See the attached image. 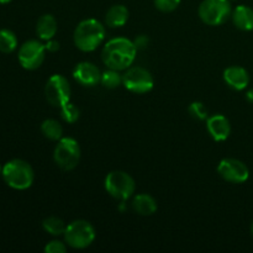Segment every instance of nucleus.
<instances>
[{
  "mask_svg": "<svg viewBox=\"0 0 253 253\" xmlns=\"http://www.w3.org/2000/svg\"><path fill=\"white\" fill-rule=\"evenodd\" d=\"M137 48L131 40L126 37H115L104 44L101 49V61L108 68L126 71L132 66Z\"/></svg>",
  "mask_w": 253,
  "mask_h": 253,
  "instance_id": "nucleus-1",
  "label": "nucleus"
},
{
  "mask_svg": "<svg viewBox=\"0 0 253 253\" xmlns=\"http://www.w3.org/2000/svg\"><path fill=\"white\" fill-rule=\"evenodd\" d=\"M105 26L95 19H85L77 25L73 34L74 44L82 52H93L105 40Z\"/></svg>",
  "mask_w": 253,
  "mask_h": 253,
  "instance_id": "nucleus-2",
  "label": "nucleus"
},
{
  "mask_svg": "<svg viewBox=\"0 0 253 253\" xmlns=\"http://www.w3.org/2000/svg\"><path fill=\"white\" fill-rule=\"evenodd\" d=\"M2 179L6 183L7 187L15 190H26L34 184L35 172L29 162L24 160L9 161L2 167Z\"/></svg>",
  "mask_w": 253,
  "mask_h": 253,
  "instance_id": "nucleus-3",
  "label": "nucleus"
},
{
  "mask_svg": "<svg viewBox=\"0 0 253 253\" xmlns=\"http://www.w3.org/2000/svg\"><path fill=\"white\" fill-rule=\"evenodd\" d=\"M104 188L114 199L126 202L135 194L136 183L128 173L124 170H113L105 177Z\"/></svg>",
  "mask_w": 253,
  "mask_h": 253,
  "instance_id": "nucleus-4",
  "label": "nucleus"
},
{
  "mask_svg": "<svg viewBox=\"0 0 253 253\" xmlns=\"http://www.w3.org/2000/svg\"><path fill=\"white\" fill-rule=\"evenodd\" d=\"M96 236L95 229L86 220H74L67 225L63 237L69 247L76 250H84L90 246Z\"/></svg>",
  "mask_w": 253,
  "mask_h": 253,
  "instance_id": "nucleus-5",
  "label": "nucleus"
},
{
  "mask_svg": "<svg viewBox=\"0 0 253 253\" xmlns=\"http://www.w3.org/2000/svg\"><path fill=\"white\" fill-rule=\"evenodd\" d=\"M200 20L209 26H220L231 17L230 0H203L198 9Z\"/></svg>",
  "mask_w": 253,
  "mask_h": 253,
  "instance_id": "nucleus-6",
  "label": "nucleus"
},
{
  "mask_svg": "<svg viewBox=\"0 0 253 253\" xmlns=\"http://www.w3.org/2000/svg\"><path fill=\"white\" fill-rule=\"evenodd\" d=\"M81 146L73 137H62L53 151L54 163L62 170H73L81 161Z\"/></svg>",
  "mask_w": 253,
  "mask_h": 253,
  "instance_id": "nucleus-7",
  "label": "nucleus"
},
{
  "mask_svg": "<svg viewBox=\"0 0 253 253\" xmlns=\"http://www.w3.org/2000/svg\"><path fill=\"white\" fill-rule=\"evenodd\" d=\"M123 85L133 94L150 93L155 81L150 71L143 67H128L123 74Z\"/></svg>",
  "mask_w": 253,
  "mask_h": 253,
  "instance_id": "nucleus-8",
  "label": "nucleus"
},
{
  "mask_svg": "<svg viewBox=\"0 0 253 253\" xmlns=\"http://www.w3.org/2000/svg\"><path fill=\"white\" fill-rule=\"evenodd\" d=\"M44 95L47 101L56 108H61L62 105L71 101L72 89L68 79L62 74H53L47 81L44 86Z\"/></svg>",
  "mask_w": 253,
  "mask_h": 253,
  "instance_id": "nucleus-9",
  "label": "nucleus"
},
{
  "mask_svg": "<svg viewBox=\"0 0 253 253\" xmlns=\"http://www.w3.org/2000/svg\"><path fill=\"white\" fill-rule=\"evenodd\" d=\"M46 51V46L42 42L37 40H29L21 44L17 58L22 68L27 71H35L40 68L44 62Z\"/></svg>",
  "mask_w": 253,
  "mask_h": 253,
  "instance_id": "nucleus-10",
  "label": "nucleus"
},
{
  "mask_svg": "<svg viewBox=\"0 0 253 253\" xmlns=\"http://www.w3.org/2000/svg\"><path fill=\"white\" fill-rule=\"evenodd\" d=\"M217 173L222 179L234 184L245 183L250 177V169L242 161L236 158H224L217 166Z\"/></svg>",
  "mask_w": 253,
  "mask_h": 253,
  "instance_id": "nucleus-11",
  "label": "nucleus"
},
{
  "mask_svg": "<svg viewBox=\"0 0 253 253\" xmlns=\"http://www.w3.org/2000/svg\"><path fill=\"white\" fill-rule=\"evenodd\" d=\"M73 78L83 86H94L100 83L101 72L91 62H79L73 69Z\"/></svg>",
  "mask_w": 253,
  "mask_h": 253,
  "instance_id": "nucleus-12",
  "label": "nucleus"
},
{
  "mask_svg": "<svg viewBox=\"0 0 253 253\" xmlns=\"http://www.w3.org/2000/svg\"><path fill=\"white\" fill-rule=\"evenodd\" d=\"M207 128L212 140L216 142H222L227 140L231 133V124L226 116L221 114H215L207 119Z\"/></svg>",
  "mask_w": 253,
  "mask_h": 253,
  "instance_id": "nucleus-13",
  "label": "nucleus"
},
{
  "mask_svg": "<svg viewBox=\"0 0 253 253\" xmlns=\"http://www.w3.org/2000/svg\"><path fill=\"white\" fill-rule=\"evenodd\" d=\"M222 78L230 88L237 91L244 90L250 84L249 72L240 66H231L225 69Z\"/></svg>",
  "mask_w": 253,
  "mask_h": 253,
  "instance_id": "nucleus-14",
  "label": "nucleus"
},
{
  "mask_svg": "<svg viewBox=\"0 0 253 253\" xmlns=\"http://www.w3.org/2000/svg\"><path fill=\"white\" fill-rule=\"evenodd\" d=\"M58 30V24L53 15L44 14L39 19L36 25V34L43 41L53 39Z\"/></svg>",
  "mask_w": 253,
  "mask_h": 253,
  "instance_id": "nucleus-15",
  "label": "nucleus"
},
{
  "mask_svg": "<svg viewBox=\"0 0 253 253\" xmlns=\"http://www.w3.org/2000/svg\"><path fill=\"white\" fill-rule=\"evenodd\" d=\"M132 208L141 216H150L157 211V202L155 198L146 193H141L133 197Z\"/></svg>",
  "mask_w": 253,
  "mask_h": 253,
  "instance_id": "nucleus-16",
  "label": "nucleus"
},
{
  "mask_svg": "<svg viewBox=\"0 0 253 253\" xmlns=\"http://www.w3.org/2000/svg\"><path fill=\"white\" fill-rule=\"evenodd\" d=\"M232 22L237 29L242 31H251L253 30V10L246 5H239L236 9L232 10Z\"/></svg>",
  "mask_w": 253,
  "mask_h": 253,
  "instance_id": "nucleus-17",
  "label": "nucleus"
},
{
  "mask_svg": "<svg viewBox=\"0 0 253 253\" xmlns=\"http://www.w3.org/2000/svg\"><path fill=\"white\" fill-rule=\"evenodd\" d=\"M128 15H130V12H128L127 7L125 5H113L105 15V24L109 27H113V29L123 27L127 22Z\"/></svg>",
  "mask_w": 253,
  "mask_h": 253,
  "instance_id": "nucleus-18",
  "label": "nucleus"
},
{
  "mask_svg": "<svg viewBox=\"0 0 253 253\" xmlns=\"http://www.w3.org/2000/svg\"><path fill=\"white\" fill-rule=\"evenodd\" d=\"M41 132L44 137L51 141H59L63 137V127L61 123L54 119H47L41 124Z\"/></svg>",
  "mask_w": 253,
  "mask_h": 253,
  "instance_id": "nucleus-19",
  "label": "nucleus"
},
{
  "mask_svg": "<svg viewBox=\"0 0 253 253\" xmlns=\"http://www.w3.org/2000/svg\"><path fill=\"white\" fill-rule=\"evenodd\" d=\"M42 227H43V230L47 232V234L57 237L64 234L67 225L64 224L63 220L59 219V217L49 216L43 220V222H42Z\"/></svg>",
  "mask_w": 253,
  "mask_h": 253,
  "instance_id": "nucleus-20",
  "label": "nucleus"
},
{
  "mask_svg": "<svg viewBox=\"0 0 253 253\" xmlns=\"http://www.w3.org/2000/svg\"><path fill=\"white\" fill-rule=\"evenodd\" d=\"M17 39L16 35L7 29L0 30V52L1 53H11L16 49Z\"/></svg>",
  "mask_w": 253,
  "mask_h": 253,
  "instance_id": "nucleus-21",
  "label": "nucleus"
},
{
  "mask_svg": "<svg viewBox=\"0 0 253 253\" xmlns=\"http://www.w3.org/2000/svg\"><path fill=\"white\" fill-rule=\"evenodd\" d=\"M100 83L108 89H116L123 84V74H120V71L108 68V71L101 73Z\"/></svg>",
  "mask_w": 253,
  "mask_h": 253,
  "instance_id": "nucleus-22",
  "label": "nucleus"
},
{
  "mask_svg": "<svg viewBox=\"0 0 253 253\" xmlns=\"http://www.w3.org/2000/svg\"><path fill=\"white\" fill-rule=\"evenodd\" d=\"M59 113H61L62 120L67 124H74L78 120L79 116H81V110L72 101H68L64 105H62L59 108Z\"/></svg>",
  "mask_w": 253,
  "mask_h": 253,
  "instance_id": "nucleus-23",
  "label": "nucleus"
},
{
  "mask_svg": "<svg viewBox=\"0 0 253 253\" xmlns=\"http://www.w3.org/2000/svg\"><path fill=\"white\" fill-rule=\"evenodd\" d=\"M188 111H189L192 118H194L195 120L204 121L209 118L208 109L205 108V105L202 103V101H193V103L189 105V108H188Z\"/></svg>",
  "mask_w": 253,
  "mask_h": 253,
  "instance_id": "nucleus-24",
  "label": "nucleus"
},
{
  "mask_svg": "<svg viewBox=\"0 0 253 253\" xmlns=\"http://www.w3.org/2000/svg\"><path fill=\"white\" fill-rule=\"evenodd\" d=\"M182 0H155V6L162 12H172L179 6Z\"/></svg>",
  "mask_w": 253,
  "mask_h": 253,
  "instance_id": "nucleus-25",
  "label": "nucleus"
},
{
  "mask_svg": "<svg viewBox=\"0 0 253 253\" xmlns=\"http://www.w3.org/2000/svg\"><path fill=\"white\" fill-rule=\"evenodd\" d=\"M67 244L59 240H52L51 242L44 246V252L46 253H66Z\"/></svg>",
  "mask_w": 253,
  "mask_h": 253,
  "instance_id": "nucleus-26",
  "label": "nucleus"
},
{
  "mask_svg": "<svg viewBox=\"0 0 253 253\" xmlns=\"http://www.w3.org/2000/svg\"><path fill=\"white\" fill-rule=\"evenodd\" d=\"M133 43H135L136 48L138 49H145L148 47V43H150V40L146 35H138L135 40H133Z\"/></svg>",
  "mask_w": 253,
  "mask_h": 253,
  "instance_id": "nucleus-27",
  "label": "nucleus"
},
{
  "mask_svg": "<svg viewBox=\"0 0 253 253\" xmlns=\"http://www.w3.org/2000/svg\"><path fill=\"white\" fill-rule=\"evenodd\" d=\"M46 49L48 52H52V53H54V52H57L59 49V42L56 41L54 39H51L48 40V41H46Z\"/></svg>",
  "mask_w": 253,
  "mask_h": 253,
  "instance_id": "nucleus-28",
  "label": "nucleus"
},
{
  "mask_svg": "<svg viewBox=\"0 0 253 253\" xmlns=\"http://www.w3.org/2000/svg\"><path fill=\"white\" fill-rule=\"evenodd\" d=\"M246 98H247V100H250V101H253V90H250L249 93H247Z\"/></svg>",
  "mask_w": 253,
  "mask_h": 253,
  "instance_id": "nucleus-29",
  "label": "nucleus"
},
{
  "mask_svg": "<svg viewBox=\"0 0 253 253\" xmlns=\"http://www.w3.org/2000/svg\"><path fill=\"white\" fill-rule=\"evenodd\" d=\"M11 0H0V4H9Z\"/></svg>",
  "mask_w": 253,
  "mask_h": 253,
  "instance_id": "nucleus-30",
  "label": "nucleus"
},
{
  "mask_svg": "<svg viewBox=\"0 0 253 253\" xmlns=\"http://www.w3.org/2000/svg\"><path fill=\"white\" fill-rule=\"evenodd\" d=\"M251 235L253 236V222H252V225H251Z\"/></svg>",
  "mask_w": 253,
  "mask_h": 253,
  "instance_id": "nucleus-31",
  "label": "nucleus"
},
{
  "mask_svg": "<svg viewBox=\"0 0 253 253\" xmlns=\"http://www.w3.org/2000/svg\"><path fill=\"white\" fill-rule=\"evenodd\" d=\"M1 172H2V167H1V166H0V174H1Z\"/></svg>",
  "mask_w": 253,
  "mask_h": 253,
  "instance_id": "nucleus-32",
  "label": "nucleus"
},
{
  "mask_svg": "<svg viewBox=\"0 0 253 253\" xmlns=\"http://www.w3.org/2000/svg\"><path fill=\"white\" fill-rule=\"evenodd\" d=\"M230 1H231V0H230Z\"/></svg>",
  "mask_w": 253,
  "mask_h": 253,
  "instance_id": "nucleus-33",
  "label": "nucleus"
}]
</instances>
